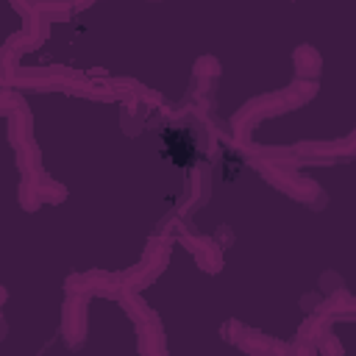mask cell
<instances>
[{"label":"cell","mask_w":356,"mask_h":356,"mask_svg":"<svg viewBox=\"0 0 356 356\" xmlns=\"http://www.w3.org/2000/svg\"><path fill=\"white\" fill-rule=\"evenodd\" d=\"M167 153L178 167L195 161V142L186 131H167Z\"/></svg>","instance_id":"6da1fadb"}]
</instances>
